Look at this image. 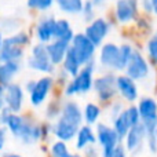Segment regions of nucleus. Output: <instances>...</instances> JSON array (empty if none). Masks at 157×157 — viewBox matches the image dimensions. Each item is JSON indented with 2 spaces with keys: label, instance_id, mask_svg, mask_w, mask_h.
Returning a JSON list of instances; mask_svg holds the SVG:
<instances>
[{
  "label": "nucleus",
  "instance_id": "34",
  "mask_svg": "<svg viewBox=\"0 0 157 157\" xmlns=\"http://www.w3.org/2000/svg\"><path fill=\"white\" fill-rule=\"evenodd\" d=\"M108 157H127V153H125L124 147H123L121 145H119V146H117L116 149H114Z\"/></svg>",
  "mask_w": 157,
  "mask_h": 157
},
{
  "label": "nucleus",
  "instance_id": "20",
  "mask_svg": "<svg viewBox=\"0 0 157 157\" xmlns=\"http://www.w3.org/2000/svg\"><path fill=\"white\" fill-rule=\"evenodd\" d=\"M25 47L14 44L7 39L3 40V46L0 48V62H8V61H21L24 57Z\"/></svg>",
  "mask_w": 157,
  "mask_h": 157
},
{
  "label": "nucleus",
  "instance_id": "6",
  "mask_svg": "<svg viewBox=\"0 0 157 157\" xmlns=\"http://www.w3.org/2000/svg\"><path fill=\"white\" fill-rule=\"evenodd\" d=\"M71 48L73 50V52L76 54L81 65H86L90 61H92L97 46L84 33H78V35H75L73 39H72Z\"/></svg>",
  "mask_w": 157,
  "mask_h": 157
},
{
  "label": "nucleus",
  "instance_id": "14",
  "mask_svg": "<svg viewBox=\"0 0 157 157\" xmlns=\"http://www.w3.org/2000/svg\"><path fill=\"white\" fill-rule=\"evenodd\" d=\"M24 105V90L19 84L10 83L6 86V108L13 113H18Z\"/></svg>",
  "mask_w": 157,
  "mask_h": 157
},
{
  "label": "nucleus",
  "instance_id": "9",
  "mask_svg": "<svg viewBox=\"0 0 157 157\" xmlns=\"http://www.w3.org/2000/svg\"><path fill=\"white\" fill-rule=\"evenodd\" d=\"M92 88L95 90L97 97L101 102H108V101L113 99V97L117 92L116 76L112 73H108V75H103V76L95 78Z\"/></svg>",
  "mask_w": 157,
  "mask_h": 157
},
{
  "label": "nucleus",
  "instance_id": "11",
  "mask_svg": "<svg viewBox=\"0 0 157 157\" xmlns=\"http://www.w3.org/2000/svg\"><path fill=\"white\" fill-rule=\"evenodd\" d=\"M124 71L127 72V76L134 80H142L149 75V63L138 50H134Z\"/></svg>",
  "mask_w": 157,
  "mask_h": 157
},
{
  "label": "nucleus",
  "instance_id": "39",
  "mask_svg": "<svg viewBox=\"0 0 157 157\" xmlns=\"http://www.w3.org/2000/svg\"><path fill=\"white\" fill-rule=\"evenodd\" d=\"M3 157H22V156H19V155H6Z\"/></svg>",
  "mask_w": 157,
  "mask_h": 157
},
{
  "label": "nucleus",
  "instance_id": "33",
  "mask_svg": "<svg viewBox=\"0 0 157 157\" xmlns=\"http://www.w3.org/2000/svg\"><path fill=\"white\" fill-rule=\"evenodd\" d=\"M139 7L142 8L145 14H153V4L152 0H141L139 2Z\"/></svg>",
  "mask_w": 157,
  "mask_h": 157
},
{
  "label": "nucleus",
  "instance_id": "16",
  "mask_svg": "<svg viewBox=\"0 0 157 157\" xmlns=\"http://www.w3.org/2000/svg\"><path fill=\"white\" fill-rule=\"evenodd\" d=\"M116 87L119 94L128 102H134L138 98V87H136L135 80L127 75L116 77Z\"/></svg>",
  "mask_w": 157,
  "mask_h": 157
},
{
  "label": "nucleus",
  "instance_id": "35",
  "mask_svg": "<svg viewBox=\"0 0 157 157\" xmlns=\"http://www.w3.org/2000/svg\"><path fill=\"white\" fill-rule=\"evenodd\" d=\"M6 108V87L0 84V110Z\"/></svg>",
  "mask_w": 157,
  "mask_h": 157
},
{
  "label": "nucleus",
  "instance_id": "17",
  "mask_svg": "<svg viewBox=\"0 0 157 157\" xmlns=\"http://www.w3.org/2000/svg\"><path fill=\"white\" fill-rule=\"evenodd\" d=\"M69 46H71L69 41L59 40V39H52L50 43L46 44L48 57L54 65H59V63L63 62V58H65L66 52H68Z\"/></svg>",
  "mask_w": 157,
  "mask_h": 157
},
{
  "label": "nucleus",
  "instance_id": "5",
  "mask_svg": "<svg viewBox=\"0 0 157 157\" xmlns=\"http://www.w3.org/2000/svg\"><path fill=\"white\" fill-rule=\"evenodd\" d=\"M28 65L30 69L36 72H41V73H52L55 66L48 57L46 44L40 43V41L36 46H33L30 58L28 59Z\"/></svg>",
  "mask_w": 157,
  "mask_h": 157
},
{
  "label": "nucleus",
  "instance_id": "29",
  "mask_svg": "<svg viewBox=\"0 0 157 157\" xmlns=\"http://www.w3.org/2000/svg\"><path fill=\"white\" fill-rule=\"evenodd\" d=\"M71 155L68 146L63 141H57L55 144H52L51 146V156L52 157H68Z\"/></svg>",
  "mask_w": 157,
  "mask_h": 157
},
{
  "label": "nucleus",
  "instance_id": "31",
  "mask_svg": "<svg viewBox=\"0 0 157 157\" xmlns=\"http://www.w3.org/2000/svg\"><path fill=\"white\" fill-rule=\"evenodd\" d=\"M80 14L84 17V19H86L87 22L92 21L94 15H95V2L94 0H87V2H84L83 10H81Z\"/></svg>",
  "mask_w": 157,
  "mask_h": 157
},
{
  "label": "nucleus",
  "instance_id": "32",
  "mask_svg": "<svg viewBox=\"0 0 157 157\" xmlns=\"http://www.w3.org/2000/svg\"><path fill=\"white\" fill-rule=\"evenodd\" d=\"M146 50L147 54H149V58L152 59V62L157 63V39L152 37L146 44Z\"/></svg>",
  "mask_w": 157,
  "mask_h": 157
},
{
  "label": "nucleus",
  "instance_id": "4",
  "mask_svg": "<svg viewBox=\"0 0 157 157\" xmlns=\"http://www.w3.org/2000/svg\"><path fill=\"white\" fill-rule=\"evenodd\" d=\"M52 83H54V80L50 76L41 77L37 81H28L26 91L29 92V99L32 106L39 108L46 102L47 97H48L50 91L52 88Z\"/></svg>",
  "mask_w": 157,
  "mask_h": 157
},
{
  "label": "nucleus",
  "instance_id": "22",
  "mask_svg": "<svg viewBox=\"0 0 157 157\" xmlns=\"http://www.w3.org/2000/svg\"><path fill=\"white\" fill-rule=\"evenodd\" d=\"M59 117H62V119L73 123V124L78 125V127L81 125V121L84 120L83 119V112H81V109L78 108L77 103H75V102H66L65 105L62 106V109H61Z\"/></svg>",
  "mask_w": 157,
  "mask_h": 157
},
{
  "label": "nucleus",
  "instance_id": "3",
  "mask_svg": "<svg viewBox=\"0 0 157 157\" xmlns=\"http://www.w3.org/2000/svg\"><path fill=\"white\" fill-rule=\"evenodd\" d=\"M138 123H141V116H139L138 106H128L127 109L121 110L116 117L113 119V128L116 130L117 135L120 136V139L125 138L127 132L136 125Z\"/></svg>",
  "mask_w": 157,
  "mask_h": 157
},
{
  "label": "nucleus",
  "instance_id": "37",
  "mask_svg": "<svg viewBox=\"0 0 157 157\" xmlns=\"http://www.w3.org/2000/svg\"><path fill=\"white\" fill-rule=\"evenodd\" d=\"M152 4H153V14L157 15V0H152Z\"/></svg>",
  "mask_w": 157,
  "mask_h": 157
},
{
  "label": "nucleus",
  "instance_id": "36",
  "mask_svg": "<svg viewBox=\"0 0 157 157\" xmlns=\"http://www.w3.org/2000/svg\"><path fill=\"white\" fill-rule=\"evenodd\" d=\"M4 142H6V130L0 127V150L4 146Z\"/></svg>",
  "mask_w": 157,
  "mask_h": 157
},
{
  "label": "nucleus",
  "instance_id": "40",
  "mask_svg": "<svg viewBox=\"0 0 157 157\" xmlns=\"http://www.w3.org/2000/svg\"><path fill=\"white\" fill-rule=\"evenodd\" d=\"M95 2V4H99V3H103V2H106V0H94Z\"/></svg>",
  "mask_w": 157,
  "mask_h": 157
},
{
  "label": "nucleus",
  "instance_id": "2",
  "mask_svg": "<svg viewBox=\"0 0 157 157\" xmlns=\"http://www.w3.org/2000/svg\"><path fill=\"white\" fill-rule=\"evenodd\" d=\"M94 62L90 61L88 63L81 66L80 72L66 84L65 95L66 97H73L78 94H86L94 86Z\"/></svg>",
  "mask_w": 157,
  "mask_h": 157
},
{
  "label": "nucleus",
  "instance_id": "42",
  "mask_svg": "<svg viewBox=\"0 0 157 157\" xmlns=\"http://www.w3.org/2000/svg\"><path fill=\"white\" fill-rule=\"evenodd\" d=\"M153 37H156V39H157V29H156V32H155V35H153Z\"/></svg>",
  "mask_w": 157,
  "mask_h": 157
},
{
  "label": "nucleus",
  "instance_id": "25",
  "mask_svg": "<svg viewBox=\"0 0 157 157\" xmlns=\"http://www.w3.org/2000/svg\"><path fill=\"white\" fill-rule=\"evenodd\" d=\"M62 63H63V72H66L72 77L76 76L78 72H80L81 66H83L80 63V61H78V58L76 57V54L73 52V50L71 48V46H69V50L66 52L65 58H63Z\"/></svg>",
  "mask_w": 157,
  "mask_h": 157
},
{
  "label": "nucleus",
  "instance_id": "18",
  "mask_svg": "<svg viewBox=\"0 0 157 157\" xmlns=\"http://www.w3.org/2000/svg\"><path fill=\"white\" fill-rule=\"evenodd\" d=\"M55 22L57 19L54 17H43L36 25V36L40 43H50L54 39V30H55Z\"/></svg>",
  "mask_w": 157,
  "mask_h": 157
},
{
  "label": "nucleus",
  "instance_id": "23",
  "mask_svg": "<svg viewBox=\"0 0 157 157\" xmlns=\"http://www.w3.org/2000/svg\"><path fill=\"white\" fill-rule=\"evenodd\" d=\"M97 142V134L94 132L90 124L83 125V127L78 128L77 134H76V147L78 150L84 149L88 145H92Z\"/></svg>",
  "mask_w": 157,
  "mask_h": 157
},
{
  "label": "nucleus",
  "instance_id": "1",
  "mask_svg": "<svg viewBox=\"0 0 157 157\" xmlns=\"http://www.w3.org/2000/svg\"><path fill=\"white\" fill-rule=\"evenodd\" d=\"M6 127L15 138L24 144H35L39 139L44 138L47 134L44 125H37L30 123L28 119L11 112L6 120Z\"/></svg>",
  "mask_w": 157,
  "mask_h": 157
},
{
  "label": "nucleus",
  "instance_id": "30",
  "mask_svg": "<svg viewBox=\"0 0 157 157\" xmlns=\"http://www.w3.org/2000/svg\"><path fill=\"white\" fill-rule=\"evenodd\" d=\"M132 51H134V48L127 43L120 46V63H121V71L125 69V66H127L131 55H132Z\"/></svg>",
  "mask_w": 157,
  "mask_h": 157
},
{
  "label": "nucleus",
  "instance_id": "13",
  "mask_svg": "<svg viewBox=\"0 0 157 157\" xmlns=\"http://www.w3.org/2000/svg\"><path fill=\"white\" fill-rule=\"evenodd\" d=\"M145 141H146V130H145V125L141 121L136 125H134L127 132V135H125V147L131 153H138L144 146Z\"/></svg>",
  "mask_w": 157,
  "mask_h": 157
},
{
  "label": "nucleus",
  "instance_id": "26",
  "mask_svg": "<svg viewBox=\"0 0 157 157\" xmlns=\"http://www.w3.org/2000/svg\"><path fill=\"white\" fill-rule=\"evenodd\" d=\"M58 8L65 14H80L83 10L84 0H55Z\"/></svg>",
  "mask_w": 157,
  "mask_h": 157
},
{
  "label": "nucleus",
  "instance_id": "7",
  "mask_svg": "<svg viewBox=\"0 0 157 157\" xmlns=\"http://www.w3.org/2000/svg\"><path fill=\"white\" fill-rule=\"evenodd\" d=\"M97 141L99 142L102 147V157H108L120 145V136L117 135L116 130L113 127H109L106 124L97 125Z\"/></svg>",
  "mask_w": 157,
  "mask_h": 157
},
{
  "label": "nucleus",
  "instance_id": "10",
  "mask_svg": "<svg viewBox=\"0 0 157 157\" xmlns=\"http://www.w3.org/2000/svg\"><path fill=\"white\" fill-rule=\"evenodd\" d=\"M109 30H110V24L105 18L98 17V18L90 21V24L87 25L86 30H84V35L98 47L103 43L105 37L109 35Z\"/></svg>",
  "mask_w": 157,
  "mask_h": 157
},
{
  "label": "nucleus",
  "instance_id": "28",
  "mask_svg": "<svg viewBox=\"0 0 157 157\" xmlns=\"http://www.w3.org/2000/svg\"><path fill=\"white\" fill-rule=\"evenodd\" d=\"M54 3L55 0H26V4L30 10L40 11V13L48 11L54 6Z\"/></svg>",
  "mask_w": 157,
  "mask_h": 157
},
{
  "label": "nucleus",
  "instance_id": "8",
  "mask_svg": "<svg viewBox=\"0 0 157 157\" xmlns=\"http://www.w3.org/2000/svg\"><path fill=\"white\" fill-rule=\"evenodd\" d=\"M139 11L138 0H116L114 4V17L121 25L136 21Z\"/></svg>",
  "mask_w": 157,
  "mask_h": 157
},
{
  "label": "nucleus",
  "instance_id": "27",
  "mask_svg": "<svg viewBox=\"0 0 157 157\" xmlns=\"http://www.w3.org/2000/svg\"><path fill=\"white\" fill-rule=\"evenodd\" d=\"M101 117V108L95 103H87L83 112V119L86 120L87 124H94L98 121V119Z\"/></svg>",
  "mask_w": 157,
  "mask_h": 157
},
{
  "label": "nucleus",
  "instance_id": "19",
  "mask_svg": "<svg viewBox=\"0 0 157 157\" xmlns=\"http://www.w3.org/2000/svg\"><path fill=\"white\" fill-rule=\"evenodd\" d=\"M141 121L144 124L157 121V101L150 97H145L139 101L138 105Z\"/></svg>",
  "mask_w": 157,
  "mask_h": 157
},
{
  "label": "nucleus",
  "instance_id": "38",
  "mask_svg": "<svg viewBox=\"0 0 157 157\" xmlns=\"http://www.w3.org/2000/svg\"><path fill=\"white\" fill-rule=\"evenodd\" d=\"M3 40H4V37H3V33L0 32V48H2V46H3Z\"/></svg>",
  "mask_w": 157,
  "mask_h": 157
},
{
  "label": "nucleus",
  "instance_id": "24",
  "mask_svg": "<svg viewBox=\"0 0 157 157\" xmlns=\"http://www.w3.org/2000/svg\"><path fill=\"white\" fill-rule=\"evenodd\" d=\"M75 33L71 26V22L68 19H57L55 22V30H54V39H59V40H65L71 43L73 39Z\"/></svg>",
  "mask_w": 157,
  "mask_h": 157
},
{
  "label": "nucleus",
  "instance_id": "12",
  "mask_svg": "<svg viewBox=\"0 0 157 157\" xmlns=\"http://www.w3.org/2000/svg\"><path fill=\"white\" fill-rule=\"evenodd\" d=\"M99 62L102 66L108 69L121 72V63H120V46L114 43H106L101 48Z\"/></svg>",
  "mask_w": 157,
  "mask_h": 157
},
{
  "label": "nucleus",
  "instance_id": "41",
  "mask_svg": "<svg viewBox=\"0 0 157 157\" xmlns=\"http://www.w3.org/2000/svg\"><path fill=\"white\" fill-rule=\"evenodd\" d=\"M68 157H80V156H78V155H72V153H71Z\"/></svg>",
  "mask_w": 157,
  "mask_h": 157
},
{
  "label": "nucleus",
  "instance_id": "15",
  "mask_svg": "<svg viewBox=\"0 0 157 157\" xmlns=\"http://www.w3.org/2000/svg\"><path fill=\"white\" fill-rule=\"evenodd\" d=\"M51 131L59 141L63 142H69L73 138H76V134L78 131V125L73 124V123L68 121V120L58 117L57 123L51 127Z\"/></svg>",
  "mask_w": 157,
  "mask_h": 157
},
{
  "label": "nucleus",
  "instance_id": "21",
  "mask_svg": "<svg viewBox=\"0 0 157 157\" xmlns=\"http://www.w3.org/2000/svg\"><path fill=\"white\" fill-rule=\"evenodd\" d=\"M21 69L19 61H8V62H0V84L7 86L13 81V78L18 75Z\"/></svg>",
  "mask_w": 157,
  "mask_h": 157
}]
</instances>
